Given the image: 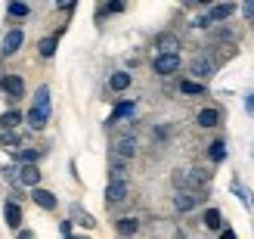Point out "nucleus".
<instances>
[{"mask_svg":"<svg viewBox=\"0 0 254 239\" xmlns=\"http://www.w3.org/2000/svg\"><path fill=\"white\" fill-rule=\"evenodd\" d=\"M174 186H177V193H208V183H211V174L205 168H177L174 171Z\"/></svg>","mask_w":254,"mask_h":239,"instance_id":"1","label":"nucleus"},{"mask_svg":"<svg viewBox=\"0 0 254 239\" xmlns=\"http://www.w3.org/2000/svg\"><path fill=\"white\" fill-rule=\"evenodd\" d=\"M186 72H189V78L192 81H211L214 78V72H217V66H214V59H208V56H192L189 59V66H186Z\"/></svg>","mask_w":254,"mask_h":239,"instance_id":"2","label":"nucleus"},{"mask_svg":"<svg viewBox=\"0 0 254 239\" xmlns=\"http://www.w3.org/2000/svg\"><path fill=\"white\" fill-rule=\"evenodd\" d=\"M155 50H158V56H180V37H177L174 31H161L155 37Z\"/></svg>","mask_w":254,"mask_h":239,"instance_id":"3","label":"nucleus"},{"mask_svg":"<svg viewBox=\"0 0 254 239\" xmlns=\"http://www.w3.org/2000/svg\"><path fill=\"white\" fill-rule=\"evenodd\" d=\"M180 56H155L152 59V72L158 75V78H171V75H177L180 72Z\"/></svg>","mask_w":254,"mask_h":239,"instance_id":"4","label":"nucleus"},{"mask_svg":"<svg viewBox=\"0 0 254 239\" xmlns=\"http://www.w3.org/2000/svg\"><path fill=\"white\" fill-rule=\"evenodd\" d=\"M112 149H115L118 161H121V159H133V156H136V137H133V134H121V137H115V140H112Z\"/></svg>","mask_w":254,"mask_h":239,"instance_id":"5","label":"nucleus"},{"mask_svg":"<svg viewBox=\"0 0 254 239\" xmlns=\"http://www.w3.org/2000/svg\"><path fill=\"white\" fill-rule=\"evenodd\" d=\"M201 202H205V193H177L174 196V208L189 215V211H195Z\"/></svg>","mask_w":254,"mask_h":239,"instance_id":"6","label":"nucleus"},{"mask_svg":"<svg viewBox=\"0 0 254 239\" xmlns=\"http://www.w3.org/2000/svg\"><path fill=\"white\" fill-rule=\"evenodd\" d=\"M127 196H130V183H109L106 186V205L109 208H115V205H121V202H127Z\"/></svg>","mask_w":254,"mask_h":239,"instance_id":"7","label":"nucleus"},{"mask_svg":"<svg viewBox=\"0 0 254 239\" xmlns=\"http://www.w3.org/2000/svg\"><path fill=\"white\" fill-rule=\"evenodd\" d=\"M68 215H71V224H78V227H84V230H93V227H96V218H93L84 205H78V202L68 205Z\"/></svg>","mask_w":254,"mask_h":239,"instance_id":"8","label":"nucleus"},{"mask_svg":"<svg viewBox=\"0 0 254 239\" xmlns=\"http://www.w3.org/2000/svg\"><path fill=\"white\" fill-rule=\"evenodd\" d=\"M220 109H214V106H205V109H201L198 112V115H195V124H198V128L201 131H211V128H217V124H220Z\"/></svg>","mask_w":254,"mask_h":239,"instance_id":"9","label":"nucleus"},{"mask_svg":"<svg viewBox=\"0 0 254 239\" xmlns=\"http://www.w3.org/2000/svg\"><path fill=\"white\" fill-rule=\"evenodd\" d=\"M22 41H25V31H22V28L6 31L3 47H0V53H3V56H16V53H19V47H22Z\"/></svg>","mask_w":254,"mask_h":239,"instance_id":"10","label":"nucleus"},{"mask_svg":"<svg viewBox=\"0 0 254 239\" xmlns=\"http://www.w3.org/2000/svg\"><path fill=\"white\" fill-rule=\"evenodd\" d=\"M0 87L6 90V96L12 99V103L25 96V81H22V75H9V78H3V81H0Z\"/></svg>","mask_w":254,"mask_h":239,"instance_id":"11","label":"nucleus"},{"mask_svg":"<svg viewBox=\"0 0 254 239\" xmlns=\"http://www.w3.org/2000/svg\"><path fill=\"white\" fill-rule=\"evenodd\" d=\"M236 12H239L236 3H214V6H208V16H211L214 25H220V22H226V19H233Z\"/></svg>","mask_w":254,"mask_h":239,"instance_id":"12","label":"nucleus"},{"mask_svg":"<svg viewBox=\"0 0 254 239\" xmlns=\"http://www.w3.org/2000/svg\"><path fill=\"white\" fill-rule=\"evenodd\" d=\"M133 112H136V99H121V103H115V109H112L106 124H115L121 118H133Z\"/></svg>","mask_w":254,"mask_h":239,"instance_id":"13","label":"nucleus"},{"mask_svg":"<svg viewBox=\"0 0 254 239\" xmlns=\"http://www.w3.org/2000/svg\"><path fill=\"white\" fill-rule=\"evenodd\" d=\"M19 183L37 190V186H41V168L37 165H19Z\"/></svg>","mask_w":254,"mask_h":239,"instance_id":"14","label":"nucleus"},{"mask_svg":"<svg viewBox=\"0 0 254 239\" xmlns=\"http://www.w3.org/2000/svg\"><path fill=\"white\" fill-rule=\"evenodd\" d=\"M3 221H6V227L9 230H22V208H19V202H9L3 205Z\"/></svg>","mask_w":254,"mask_h":239,"instance_id":"15","label":"nucleus"},{"mask_svg":"<svg viewBox=\"0 0 254 239\" xmlns=\"http://www.w3.org/2000/svg\"><path fill=\"white\" fill-rule=\"evenodd\" d=\"M25 121H28V128L31 131H44L47 128V121H50V109H28V115H25Z\"/></svg>","mask_w":254,"mask_h":239,"instance_id":"16","label":"nucleus"},{"mask_svg":"<svg viewBox=\"0 0 254 239\" xmlns=\"http://www.w3.org/2000/svg\"><path fill=\"white\" fill-rule=\"evenodd\" d=\"M59 34H62V31H56V34H47V37H41V41H37V53H41L44 59H53V56H56Z\"/></svg>","mask_w":254,"mask_h":239,"instance_id":"17","label":"nucleus"},{"mask_svg":"<svg viewBox=\"0 0 254 239\" xmlns=\"http://www.w3.org/2000/svg\"><path fill=\"white\" fill-rule=\"evenodd\" d=\"M31 199H34V205L37 208H44V211H53L56 208V196L44 190V186H37V190H31Z\"/></svg>","mask_w":254,"mask_h":239,"instance_id":"18","label":"nucleus"},{"mask_svg":"<svg viewBox=\"0 0 254 239\" xmlns=\"http://www.w3.org/2000/svg\"><path fill=\"white\" fill-rule=\"evenodd\" d=\"M180 93H183V96H205V93H208V84L192 81V78H183V81H180Z\"/></svg>","mask_w":254,"mask_h":239,"instance_id":"19","label":"nucleus"},{"mask_svg":"<svg viewBox=\"0 0 254 239\" xmlns=\"http://www.w3.org/2000/svg\"><path fill=\"white\" fill-rule=\"evenodd\" d=\"M115 233L118 236H136L139 233V218H121V221H115Z\"/></svg>","mask_w":254,"mask_h":239,"instance_id":"20","label":"nucleus"},{"mask_svg":"<svg viewBox=\"0 0 254 239\" xmlns=\"http://www.w3.org/2000/svg\"><path fill=\"white\" fill-rule=\"evenodd\" d=\"M22 124V112L19 109H6L3 115H0V131H16Z\"/></svg>","mask_w":254,"mask_h":239,"instance_id":"21","label":"nucleus"},{"mask_svg":"<svg viewBox=\"0 0 254 239\" xmlns=\"http://www.w3.org/2000/svg\"><path fill=\"white\" fill-rule=\"evenodd\" d=\"M130 84H133V75H130V72H115V75H112V78H109V87H112V90H115V93L127 90V87H130Z\"/></svg>","mask_w":254,"mask_h":239,"instance_id":"22","label":"nucleus"},{"mask_svg":"<svg viewBox=\"0 0 254 239\" xmlns=\"http://www.w3.org/2000/svg\"><path fill=\"white\" fill-rule=\"evenodd\" d=\"M12 159H16L19 165H37V159H41V149L25 146V149H19V153H12Z\"/></svg>","mask_w":254,"mask_h":239,"instance_id":"23","label":"nucleus"},{"mask_svg":"<svg viewBox=\"0 0 254 239\" xmlns=\"http://www.w3.org/2000/svg\"><path fill=\"white\" fill-rule=\"evenodd\" d=\"M19 143H22V137L16 131H0V146H3L6 153H19Z\"/></svg>","mask_w":254,"mask_h":239,"instance_id":"24","label":"nucleus"},{"mask_svg":"<svg viewBox=\"0 0 254 239\" xmlns=\"http://www.w3.org/2000/svg\"><path fill=\"white\" fill-rule=\"evenodd\" d=\"M201 224H205L208 230H223V215H220V208H208V211H205V221H201Z\"/></svg>","mask_w":254,"mask_h":239,"instance_id":"25","label":"nucleus"},{"mask_svg":"<svg viewBox=\"0 0 254 239\" xmlns=\"http://www.w3.org/2000/svg\"><path fill=\"white\" fill-rule=\"evenodd\" d=\"M208 159L214 161V165H220V161L226 159V143H223V140H214V143H208Z\"/></svg>","mask_w":254,"mask_h":239,"instance_id":"26","label":"nucleus"},{"mask_svg":"<svg viewBox=\"0 0 254 239\" xmlns=\"http://www.w3.org/2000/svg\"><path fill=\"white\" fill-rule=\"evenodd\" d=\"M124 180H127L124 161H112V168H109V183H124Z\"/></svg>","mask_w":254,"mask_h":239,"instance_id":"27","label":"nucleus"},{"mask_svg":"<svg viewBox=\"0 0 254 239\" xmlns=\"http://www.w3.org/2000/svg\"><path fill=\"white\" fill-rule=\"evenodd\" d=\"M34 109H50V84H41L34 90Z\"/></svg>","mask_w":254,"mask_h":239,"instance_id":"28","label":"nucleus"},{"mask_svg":"<svg viewBox=\"0 0 254 239\" xmlns=\"http://www.w3.org/2000/svg\"><path fill=\"white\" fill-rule=\"evenodd\" d=\"M115 12H124V0H112V3L99 6L96 16H99V19H106V16H115Z\"/></svg>","mask_w":254,"mask_h":239,"instance_id":"29","label":"nucleus"},{"mask_svg":"<svg viewBox=\"0 0 254 239\" xmlns=\"http://www.w3.org/2000/svg\"><path fill=\"white\" fill-rule=\"evenodd\" d=\"M6 12H9L12 19H25V16L31 12V6H28V3H19V0H12V3L6 6Z\"/></svg>","mask_w":254,"mask_h":239,"instance_id":"30","label":"nucleus"},{"mask_svg":"<svg viewBox=\"0 0 254 239\" xmlns=\"http://www.w3.org/2000/svg\"><path fill=\"white\" fill-rule=\"evenodd\" d=\"M192 25H195V28H208V31L214 28V22H211V16H208V12H205V16H198V19H195Z\"/></svg>","mask_w":254,"mask_h":239,"instance_id":"31","label":"nucleus"},{"mask_svg":"<svg viewBox=\"0 0 254 239\" xmlns=\"http://www.w3.org/2000/svg\"><path fill=\"white\" fill-rule=\"evenodd\" d=\"M239 12H242V16L251 22L254 19V0H248V3H242V6H239Z\"/></svg>","mask_w":254,"mask_h":239,"instance_id":"32","label":"nucleus"},{"mask_svg":"<svg viewBox=\"0 0 254 239\" xmlns=\"http://www.w3.org/2000/svg\"><path fill=\"white\" fill-rule=\"evenodd\" d=\"M59 233H62V239H71L74 233H71V221H62L59 224Z\"/></svg>","mask_w":254,"mask_h":239,"instance_id":"33","label":"nucleus"},{"mask_svg":"<svg viewBox=\"0 0 254 239\" xmlns=\"http://www.w3.org/2000/svg\"><path fill=\"white\" fill-rule=\"evenodd\" d=\"M245 112L254 118V93H248V96H245Z\"/></svg>","mask_w":254,"mask_h":239,"instance_id":"34","label":"nucleus"},{"mask_svg":"<svg viewBox=\"0 0 254 239\" xmlns=\"http://www.w3.org/2000/svg\"><path fill=\"white\" fill-rule=\"evenodd\" d=\"M220 239H236V230H230V227L220 230Z\"/></svg>","mask_w":254,"mask_h":239,"instance_id":"35","label":"nucleus"},{"mask_svg":"<svg viewBox=\"0 0 254 239\" xmlns=\"http://www.w3.org/2000/svg\"><path fill=\"white\" fill-rule=\"evenodd\" d=\"M16 239H34V233H31V230H19Z\"/></svg>","mask_w":254,"mask_h":239,"instance_id":"36","label":"nucleus"},{"mask_svg":"<svg viewBox=\"0 0 254 239\" xmlns=\"http://www.w3.org/2000/svg\"><path fill=\"white\" fill-rule=\"evenodd\" d=\"M71 239H90V236H71Z\"/></svg>","mask_w":254,"mask_h":239,"instance_id":"37","label":"nucleus"},{"mask_svg":"<svg viewBox=\"0 0 254 239\" xmlns=\"http://www.w3.org/2000/svg\"><path fill=\"white\" fill-rule=\"evenodd\" d=\"M248 25H251V31H254V19H251V22H248Z\"/></svg>","mask_w":254,"mask_h":239,"instance_id":"38","label":"nucleus"}]
</instances>
